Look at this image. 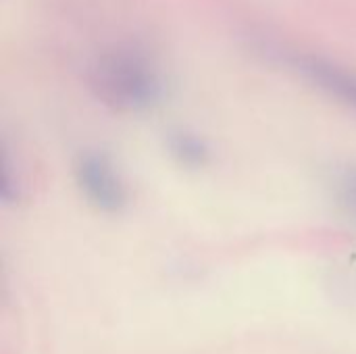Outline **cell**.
I'll use <instances>...</instances> for the list:
<instances>
[{
  "label": "cell",
  "mask_w": 356,
  "mask_h": 354,
  "mask_svg": "<svg viewBox=\"0 0 356 354\" xmlns=\"http://www.w3.org/2000/svg\"><path fill=\"white\" fill-rule=\"evenodd\" d=\"M90 88L104 104L136 113L152 106L161 96V79L150 61L131 48H115L94 58Z\"/></svg>",
  "instance_id": "6da1fadb"
},
{
  "label": "cell",
  "mask_w": 356,
  "mask_h": 354,
  "mask_svg": "<svg viewBox=\"0 0 356 354\" xmlns=\"http://www.w3.org/2000/svg\"><path fill=\"white\" fill-rule=\"evenodd\" d=\"M81 196L104 213H117L127 202V188L113 161L98 152H83L73 167Z\"/></svg>",
  "instance_id": "7a4b0ae2"
},
{
  "label": "cell",
  "mask_w": 356,
  "mask_h": 354,
  "mask_svg": "<svg viewBox=\"0 0 356 354\" xmlns=\"http://www.w3.org/2000/svg\"><path fill=\"white\" fill-rule=\"evenodd\" d=\"M296 69L321 92L338 102L356 108V73L330 58L302 54L294 61Z\"/></svg>",
  "instance_id": "3957f363"
},
{
  "label": "cell",
  "mask_w": 356,
  "mask_h": 354,
  "mask_svg": "<svg viewBox=\"0 0 356 354\" xmlns=\"http://www.w3.org/2000/svg\"><path fill=\"white\" fill-rule=\"evenodd\" d=\"M171 154L186 167H204L209 161V146L194 134H175L169 142Z\"/></svg>",
  "instance_id": "277c9868"
},
{
  "label": "cell",
  "mask_w": 356,
  "mask_h": 354,
  "mask_svg": "<svg viewBox=\"0 0 356 354\" xmlns=\"http://www.w3.org/2000/svg\"><path fill=\"white\" fill-rule=\"evenodd\" d=\"M340 196L344 204L356 213V171H348L340 182Z\"/></svg>",
  "instance_id": "5b68a950"
}]
</instances>
